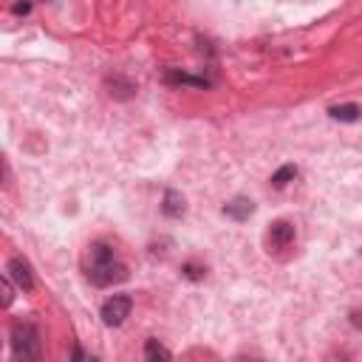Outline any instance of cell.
Listing matches in <instances>:
<instances>
[{
  "label": "cell",
  "instance_id": "cell-5",
  "mask_svg": "<svg viewBox=\"0 0 362 362\" xmlns=\"http://www.w3.org/2000/svg\"><path fill=\"white\" fill-rule=\"evenodd\" d=\"M6 274L17 283V288H23V291H31L34 288V272H31V266H28L25 257H11L6 263Z\"/></svg>",
  "mask_w": 362,
  "mask_h": 362
},
{
  "label": "cell",
  "instance_id": "cell-7",
  "mask_svg": "<svg viewBox=\"0 0 362 362\" xmlns=\"http://www.w3.org/2000/svg\"><path fill=\"white\" fill-rule=\"evenodd\" d=\"M184 209H187L184 195H181V192H175V189H167V192H164V198H161V212H164L167 218H181V215H184Z\"/></svg>",
  "mask_w": 362,
  "mask_h": 362
},
{
  "label": "cell",
  "instance_id": "cell-4",
  "mask_svg": "<svg viewBox=\"0 0 362 362\" xmlns=\"http://www.w3.org/2000/svg\"><path fill=\"white\" fill-rule=\"evenodd\" d=\"M297 232H294V223L291 221H272L269 223V232H266V240H269V249H288L294 243Z\"/></svg>",
  "mask_w": 362,
  "mask_h": 362
},
{
  "label": "cell",
  "instance_id": "cell-11",
  "mask_svg": "<svg viewBox=\"0 0 362 362\" xmlns=\"http://www.w3.org/2000/svg\"><path fill=\"white\" fill-rule=\"evenodd\" d=\"M294 175H297V167H294V164H283V167L272 175V187H274V189H283L288 181H294Z\"/></svg>",
  "mask_w": 362,
  "mask_h": 362
},
{
  "label": "cell",
  "instance_id": "cell-14",
  "mask_svg": "<svg viewBox=\"0 0 362 362\" xmlns=\"http://www.w3.org/2000/svg\"><path fill=\"white\" fill-rule=\"evenodd\" d=\"M11 11H14V14H28V11H31V3H28V0L14 3V6H11Z\"/></svg>",
  "mask_w": 362,
  "mask_h": 362
},
{
  "label": "cell",
  "instance_id": "cell-3",
  "mask_svg": "<svg viewBox=\"0 0 362 362\" xmlns=\"http://www.w3.org/2000/svg\"><path fill=\"white\" fill-rule=\"evenodd\" d=\"M130 311H133V297H130V294H113V297H107V300L102 303L99 317H102V322H105L107 328H119V325L130 317Z\"/></svg>",
  "mask_w": 362,
  "mask_h": 362
},
{
  "label": "cell",
  "instance_id": "cell-2",
  "mask_svg": "<svg viewBox=\"0 0 362 362\" xmlns=\"http://www.w3.org/2000/svg\"><path fill=\"white\" fill-rule=\"evenodd\" d=\"M11 351L17 359H40L42 339L34 322H14L11 325Z\"/></svg>",
  "mask_w": 362,
  "mask_h": 362
},
{
  "label": "cell",
  "instance_id": "cell-9",
  "mask_svg": "<svg viewBox=\"0 0 362 362\" xmlns=\"http://www.w3.org/2000/svg\"><path fill=\"white\" fill-rule=\"evenodd\" d=\"M328 116L337 122H359L362 107L359 105H334V107H328Z\"/></svg>",
  "mask_w": 362,
  "mask_h": 362
},
{
  "label": "cell",
  "instance_id": "cell-1",
  "mask_svg": "<svg viewBox=\"0 0 362 362\" xmlns=\"http://www.w3.org/2000/svg\"><path fill=\"white\" fill-rule=\"evenodd\" d=\"M85 277L96 288H107L113 283L127 280V266L113 255V249L107 243L96 240L88 246V255H85Z\"/></svg>",
  "mask_w": 362,
  "mask_h": 362
},
{
  "label": "cell",
  "instance_id": "cell-6",
  "mask_svg": "<svg viewBox=\"0 0 362 362\" xmlns=\"http://www.w3.org/2000/svg\"><path fill=\"white\" fill-rule=\"evenodd\" d=\"M255 212V204L249 201V198H232L229 204H223V215L226 218H232V221H246L249 215Z\"/></svg>",
  "mask_w": 362,
  "mask_h": 362
},
{
  "label": "cell",
  "instance_id": "cell-8",
  "mask_svg": "<svg viewBox=\"0 0 362 362\" xmlns=\"http://www.w3.org/2000/svg\"><path fill=\"white\" fill-rule=\"evenodd\" d=\"M164 82L170 85H195V88H209V79L206 76H189V74H181V71H164Z\"/></svg>",
  "mask_w": 362,
  "mask_h": 362
},
{
  "label": "cell",
  "instance_id": "cell-13",
  "mask_svg": "<svg viewBox=\"0 0 362 362\" xmlns=\"http://www.w3.org/2000/svg\"><path fill=\"white\" fill-rule=\"evenodd\" d=\"M14 286H17V283L6 274V277H3V305H6V308H8V305H11V300H14Z\"/></svg>",
  "mask_w": 362,
  "mask_h": 362
},
{
  "label": "cell",
  "instance_id": "cell-12",
  "mask_svg": "<svg viewBox=\"0 0 362 362\" xmlns=\"http://www.w3.org/2000/svg\"><path fill=\"white\" fill-rule=\"evenodd\" d=\"M181 274H184V277H189V280H204L206 269H201V266H192V263H184V266H181Z\"/></svg>",
  "mask_w": 362,
  "mask_h": 362
},
{
  "label": "cell",
  "instance_id": "cell-10",
  "mask_svg": "<svg viewBox=\"0 0 362 362\" xmlns=\"http://www.w3.org/2000/svg\"><path fill=\"white\" fill-rule=\"evenodd\" d=\"M144 359H150V362H158V359H173V354L158 342V339H147L144 342Z\"/></svg>",
  "mask_w": 362,
  "mask_h": 362
}]
</instances>
